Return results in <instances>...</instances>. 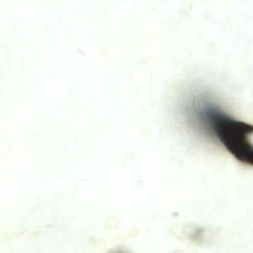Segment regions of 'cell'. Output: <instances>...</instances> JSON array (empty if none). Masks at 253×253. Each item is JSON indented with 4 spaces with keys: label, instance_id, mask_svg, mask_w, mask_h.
Masks as SVG:
<instances>
[{
    "label": "cell",
    "instance_id": "obj_1",
    "mask_svg": "<svg viewBox=\"0 0 253 253\" xmlns=\"http://www.w3.org/2000/svg\"><path fill=\"white\" fill-rule=\"evenodd\" d=\"M183 111L197 129L218 142L241 164L253 165V147L248 140L251 125L235 119L204 93L189 96Z\"/></svg>",
    "mask_w": 253,
    "mask_h": 253
},
{
    "label": "cell",
    "instance_id": "obj_2",
    "mask_svg": "<svg viewBox=\"0 0 253 253\" xmlns=\"http://www.w3.org/2000/svg\"><path fill=\"white\" fill-rule=\"evenodd\" d=\"M114 253H125V252H124V251H117Z\"/></svg>",
    "mask_w": 253,
    "mask_h": 253
}]
</instances>
